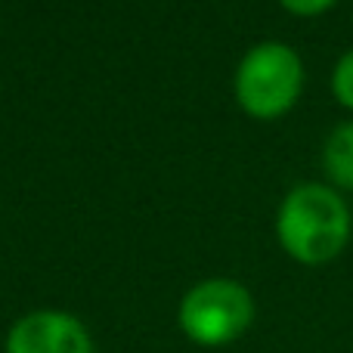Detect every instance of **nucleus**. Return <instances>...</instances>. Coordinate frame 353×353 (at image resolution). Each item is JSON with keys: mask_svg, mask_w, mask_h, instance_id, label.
Returning a JSON list of instances; mask_svg holds the SVG:
<instances>
[{"mask_svg": "<svg viewBox=\"0 0 353 353\" xmlns=\"http://www.w3.org/2000/svg\"><path fill=\"white\" fill-rule=\"evenodd\" d=\"M304 84V65L292 47L279 41L257 43L248 50L236 72V97L248 115L276 118L294 105Z\"/></svg>", "mask_w": 353, "mask_h": 353, "instance_id": "obj_2", "label": "nucleus"}, {"mask_svg": "<svg viewBox=\"0 0 353 353\" xmlns=\"http://www.w3.org/2000/svg\"><path fill=\"white\" fill-rule=\"evenodd\" d=\"M254 319V301L248 288L232 279L199 282L180 304V329L201 347H223L245 335Z\"/></svg>", "mask_w": 353, "mask_h": 353, "instance_id": "obj_3", "label": "nucleus"}, {"mask_svg": "<svg viewBox=\"0 0 353 353\" xmlns=\"http://www.w3.org/2000/svg\"><path fill=\"white\" fill-rule=\"evenodd\" d=\"M279 242L294 261L325 263L350 239V211L338 192L323 183H301L285 195L276 217Z\"/></svg>", "mask_w": 353, "mask_h": 353, "instance_id": "obj_1", "label": "nucleus"}, {"mask_svg": "<svg viewBox=\"0 0 353 353\" xmlns=\"http://www.w3.org/2000/svg\"><path fill=\"white\" fill-rule=\"evenodd\" d=\"M6 353H93V344L81 319L72 313L37 310L10 329Z\"/></svg>", "mask_w": 353, "mask_h": 353, "instance_id": "obj_4", "label": "nucleus"}, {"mask_svg": "<svg viewBox=\"0 0 353 353\" xmlns=\"http://www.w3.org/2000/svg\"><path fill=\"white\" fill-rule=\"evenodd\" d=\"M332 3H335V0H282V6L298 12V16H316V12L329 10Z\"/></svg>", "mask_w": 353, "mask_h": 353, "instance_id": "obj_7", "label": "nucleus"}, {"mask_svg": "<svg viewBox=\"0 0 353 353\" xmlns=\"http://www.w3.org/2000/svg\"><path fill=\"white\" fill-rule=\"evenodd\" d=\"M323 165H325V174L338 186L353 189V121L332 130V137L325 140V149H323Z\"/></svg>", "mask_w": 353, "mask_h": 353, "instance_id": "obj_5", "label": "nucleus"}, {"mask_svg": "<svg viewBox=\"0 0 353 353\" xmlns=\"http://www.w3.org/2000/svg\"><path fill=\"white\" fill-rule=\"evenodd\" d=\"M332 90H335V97L341 99L347 109H353V50L338 59L335 65V74H332Z\"/></svg>", "mask_w": 353, "mask_h": 353, "instance_id": "obj_6", "label": "nucleus"}]
</instances>
